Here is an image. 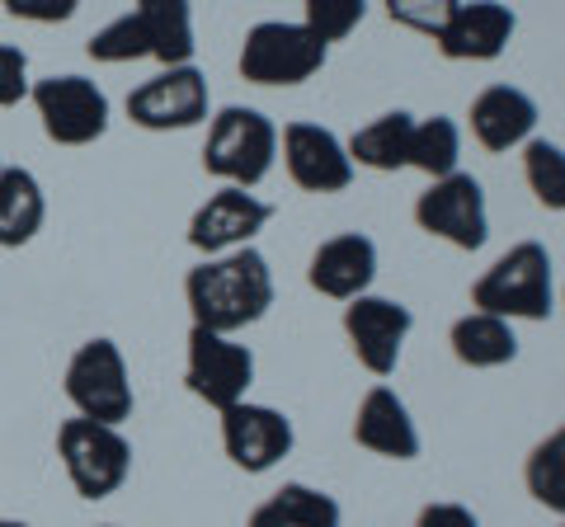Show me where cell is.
Listing matches in <instances>:
<instances>
[{"mask_svg": "<svg viewBox=\"0 0 565 527\" xmlns=\"http://www.w3.org/2000/svg\"><path fill=\"white\" fill-rule=\"evenodd\" d=\"M184 302L193 325L217 330V335H236V330L255 325L274 306V269L255 245L232 255H212L184 278Z\"/></svg>", "mask_w": 565, "mask_h": 527, "instance_id": "1", "label": "cell"}, {"mask_svg": "<svg viewBox=\"0 0 565 527\" xmlns=\"http://www.w3.org/2000/svg\"><path fill=\"white\" fill-rule=\"evenodd\" d=\"M471 306L500 321H546L556 311L552 255L542 240H519L471 283Z\"/></svg>", "mask_w": 565, "mask_h": 527, "instance_id": "2", "label": "cell"}, {"mask_svg": "<svg viewBox=\"0 0 565 527\" xmlns=\"http://www.w3.org/2000/svg\"><path fill=\"white\" fill-rule=\"evenodd\" d=\"M274 161H278V128L259 109L226 104L212 118L207 142H203V170L212 180L236 184V189H259L269 180Z\"/></svg>", "mask_w": 565, "mask_h": 527, "instance_id": "3", "label": "cell"}, {"mask_svg": "<svg viewBox=\"0 0 565 527\" xmlns=\"http://www.w3.org/2000/svg\"><path fill=\"white\" fill-rule=\"evenodd\" d=\"M57 456L66 466V481L76 485L81 499H109L132 476V443L114 424H95V419H66L57 429Z\"/></svg>", "mask_w": 565, "mask_h": 527, "instance_id": "4", "label": "cell"}, {"mask_svg": "<svg viewBox=\"0 0 565 527\" xmlns=\"http://www.w3.org/2000/svg\"><path fill=\"white\" fill-rule=\"evenodd\" d=\"M66 400L76 406L81 419L122 429L132 419V381H128V358L114 340H85L66 363Z\"/></svg>", "mask_w": 565, "mask_h": 527, "instance_id": "5", "label": "cell"}, {"mask_svg": "<svg viewBox=\"0 0 565 527\" xmlns=\"http://www.w3.org/2000/svg\"><path fill=\"white\" fill-rule=\"evenodd\" d=\"M326 52L307 24L264 20L241 43V76L250 85H302L326 66Z\"/></svg>", "mask_w": 565, "mask_h": 527, "instance_id": "6", "label": "cell"}, {"mask_svg": "<svg viewBox=\"0 0 565 527\" xmlns=\"http://www.w3.org/2000/svg\"><path fill=\"white\" fill-rule=\"evenodd\" d=\"M29 99L57 147H90L109 132V95L85 76H43L29 85Z\"/></svg>", "mask_w": 565, "mask_h": 527, "instance_id": "7", "label": "cell"}, {"mask_svg": "<svg viewBox=\"0 0 565 527\" xmlns=\"http://www.w3.org/2000/svg\"><path fill=\"white\" fill-rule=\"evenodd\" d=\"M255 381V354L245 344H236L232 335H217V330L193 325L189 330V363H184V386L212 410H232L245 400Z\"/></svg>", "mask_w": 565, "mask_h": 527, "instance_id": "8", "label": "cell"}, {"mask_svg": "<svg viewBox=\"0 0 565 527\" xmlns=\"http://www.w3.org/2000/svg\"><path fill=\"white\" fill-rule=\"evenodd\" d=\"M419 232L457 245V250H481L490 240V217H486V189L476 174L452 170L444 180H434L415 203Z\"/></svg>", "mask_w": 565, "mask_h": 527, "instance_id": "9", "label": "cell"}, {"mask_svg": "<svg viewBox=\"0 0 565 527\" xmlns=\"http://www.w3.org/2000/svg\"><path fill=\"white\" fill-rule=\"evenodd\" d=\"M128 118L147 132H184L207 118V76L199 66H161L128 95Z\"/></svg>", "mask_w": 565, "mask_h": 527, "instance_id": "10", "label": "cell"}, {"mask_svg": "<svg viewBox=\"0 0 565 527\" xmlns=\"http://www.w3.org/2000/svg\"><path fill=\"white\" fill-rule=\"evenodd\" d=\"M415 330V311L392 297H353L344 306V335L353 344V358H359L373 377H392L401 363V344Z\"/></svg>", "mask_w": 565, "mask_h": 527, "instance_id": "11", "label": "cell"}, {"mask_svg": "<svg viewBox=\"0 0 565 527\" xmlns=\"http://www.w3.org/2000/svg\"><path fill=\"white\" fill-rule=\"evenodd\" d=\"M274 222V203L255 198L250 189H236V184H222L212 198L193 213L189 222V245L199 255H232V250H245L264 226Z\"/></svg>", "mask_w": 565, "mask_h": 527, "instance_id": "12", "label": "cell"}, {"mask_svg": "<svg viewBox=\"0 0 565 527\" xmlns=\"http://www.w3.org/2000/svg\"><path fill=\"white\" fill-rule=\"evenodd\" d=\"M282 147V165H288L292 184L307 193H344L353 184V155L349 147L334 137L321 122H288L278 132Z\"/></svg>", "mask_w": 565, "mask_h": 527, "instance_id": "13", "label": "cell"}, {"mask_svg": "<svg viewBox=\"0 0 565 527\" xmlns=\"http://www.w3.org/2000/svg\"><path fill=\"white\" fill-rule=\"evenodd\" d=\"M292 443H297L292 419L282 410H274V406L241 400V406L222 410V448L241 471H250V476L274 471L282 456L292 452Z\"/></svg>", "mask_w": 565, "mask_h": 527, "instance_id": "14", "label": "cell"}, {"mask_svg": "<svg viewBox=\"0 0 565 527\" xmlns=\"http://www.w3.org/2000/svg\"><path fill=\"white\" fill-rule=\"evenodd\" d=\"M514 29H519V14L500 6V0H471V6L462 0L434 43L448 62H494V57H504Z\"/></svg>", "mask_w": 565, "mask_h": 527, "instance_id": "15", "label": "cell"}, {"mask_svg": "<svg viewBox=\"0 0 565 527\" xmlns=\"http://www.w3.org/2000/svg\"><path fill=\"white\" fill-rule=\"evenodd\" d=\"M373 278H377V245L363 232H344V236L321 240L311 255V269H307V283L321 297H334V302L363 297L373 288Z\"/></svg>", "mask_w": 565, "mask_h": 527, "instance_id": "16", "label": "cell"}, {"mask_svg": "<svg viewBox=\"0 0 565 527\" xmlns=\"http://www.w3.org/2000/svg\"><path fill=\"white\" fill-rule=\"evenodd\" d=\"M353 443L377 452V456H392V462H415L419 456V429L392 386L377 381L373 391L363 396L359 415H353Z\"/></svg>", "mask_w": 565, "mask_h": 527, "instance_id": "17", "label": "cell"}, {"mask_svg": "<svg viewBox=\"0 0 565 527\" xmlns=\"http://www.w3.org/2000/svg\"><path fill=\"white\" fill-rule=\"evenodd\" d=\"M533 128H537V104L519 85H490V90L471 99V137L494 155L523 147Z\"/></svg>", "mask_w": 565, "mask_h": 527, "instance_id": "18", "label": "cell"}, {"mask_svg": "<svg viewBox=\"0 0 565 527\" xmlns=\"http://www.w3.org/2000/svg\"><path fill=\"white\" fill-rule=\"evenodd\" d=\"M47 222V193L24 165L0 170V250H24Z\"/></svg>", "mask_w": 565, "mask_h": 527, "instance_id": "19", "label": "cell"}, {"mask_svg": "<svg viewBox=\"0 0 565 527\" xmlns=\"http://www.w3.org/2000/svg\"><path fill=\"white\" fill-rule=\"evenodd\" d=\"M132 14L141 20V33H147L151 62L161 66H189L193 62V10L189 0H137Z\"/></svg>", "mask_w": 565, "mask_h": 527, "instance_id": "20", "label": "cell"}, {"mask_svg": "<svg viewBox=\"0 0 565 527\" xmlns=\"http://www.w3.org/2000/svg\"><path fill=\"white\" fill-rule=\"evenodd\" d=\"M448 344H452L457 363H467V367H504V363L519 358L514 325L500 321V315H490V311H471L462 321H452Z\"/></svg>", "mask_w": 565, "mask_h": 527, "instance_id": "21", "label": "cell"}, {"mask_svg": "<svg viewBox=\"0 0 565 527\" xmlns=\"http://www.w3.org/2000/svg\"><path fill=\"white\" fill-rule=\"evenodd\" d=\"M411 132H415V114H405V109L373 118L367 128H359L349 137L353 165H367V170H382V174L405 170L411 165Z\"/></svg>", "mask_w": 565, "mask_h": 527, "instance_id": "22", "label": "cell"}, {"mask_svg": "<svg viewBox=\"0 0 565 527\" xmlns=\"http://www.w3.org/2000/svg\"><path fill=\"white\" fill-rule=\"evenodd\" d=\"M245 527H340V504H334L326 490L292 481V485H282L278 495L264 499Z\"/></svg>", "mask_w": 565, "mask_h": 527, "instance_id": "23", "label": "cell"}, {"mask_svg": "<svg viewBox=\"0 0 565 527\" xmlns=\"http://www.w3.org/2000/svg\"><path fill=\"white\" fill-rule=\"evenodd\" d=\"M523 481H527V495H533L542 508H552V514L565 518V424L552 429L533 452H527Z\"/></svg>", "mask_w": 565, "mask_h": 527, "instance_id": "24", "label": "cell"}, {"mask_svg": "<svg viewBox=\"0 0 565 527\" xmlns=\"http://www.w3.org/2000/svg\"><path fill=\"white\" fill-rule=\"evenodd\" d=\"M457 155H462V128H457L452 118L434 114L415 122L411 132V170L429 174V180H444V174L457 170Z\"/></svg>", "mask_w": 565, "mask_h": 527, "instance_id": "25", "label": "cell"}, {"mask_svg": "<svg viewBox=\"0 0 565 527\" xmlns=\"http://www.w3.org/2000/svg\"><path fill=\"white\" fill-rule=\"evenodd\" d=\"M523 174L533 198L546 213H565V151L546 137H527L523 142Z\"/></svg>", "mask_w": 565, "mask_h": 527, "instance_id": "26", "label": "cell"}, {"mask_svg": "<svg viewBox=\"0 0 565 527\" xmlns=\"http://www.w3.org/2000/svg\"><path fill=\"white\" fill-rule=\"evenodd\" d=\"M85 52H90V62H104V66H122V62L151 57L147 33H141V20H137L132 10H128V14H118V20H109L99 33H90Z\"/></svg>", "mask_w": 565, "mask_h": 527, "instance_id": "27", "label": "cell"}, {"mask_svg": "<svg viewBox=\"0 0 565 527\" xmlns=\"http://www.w3.org/2000/svg\"><path fill=\"white\" fill-rule=\"evenodd\" d=\"M302 10H307V20H302V24L330 47V43L349 39V33L363 24L367 0H302Z\"/></svg>", "mask_w": 565, "mask_h": 527, "instance_id": "28", "label": "cell"}, {"mask_svg": "<svg viewBox=\"0 0 565 527\" xmlns=\"http://www.w3.org/2000/svg\"><path fill=\"white\" fill-rule=\"evenodd\" d=\"M382 6H386V14H392L401 29H415V33H429V39H438L462 0H382Z\"/></svg>", "mask_w": 565, "mask_h": 527, "instance_id": "29", "label": "cell"}, {"mask_svg": "<svg viewBox=\"0 0 565 527\" xmlns=\"http://www.w3.org/2000/svg\"><path fill=\"white\" fill-rule=\"evenodd\" d=\"M29 99V52L14 43H0V109Z\"/></svg>", "mask_w": 565, "mask_h": 527, "instance_id": "30", "label": "cell"}, {"mask_svg": "<svg viewBox=\"0 0 565 527\" xmlns=\"http://www.w3.org/2000/svg\"><path fill=\"white\" fill-rule=\"evenodd\" d=\"M0 6H6V14L29 24H66L81 10V0H0Z\"/></svg>", "mask_w": 565, "mask_h": 527, "instance_id": "31", "label": "cell"}, {"mask_svg": "<svg viewBox=\"0 0 565 527\" xmlns=\"http://www.w3.org/2000/svg\"><path fill=\"white\" fill-rule=\"evenodd\" d=\"M415 527H481V518L467 504H424Z\"/></svg>", "mask_w": 565, "mask_h": 527, "instance_id": "32", "label": "cell"}, {"mask_svg": "<svg viewBox=\"0 0 565 527\" xmlns=\"http://www.w3.org/2000/svg\"><path fill=\"white\" fill-rule=\"evenodd\" d=\"M0 527H29V523H20V518H0Z\"/></svg>", "mask_w": 565, "mask_h": 527, "instance_id": "33", "label": "cell"}, {"mask_svg": "<svg viewBox=\"0 0 565 527\" xmlns=\"http://www.w3.org/2000/svg\"><path fill=\"white\" fill-rule=\"evenodd\" d=\"M104 527H118V523H104Z\"/></svg>", "mask_w": 565, "mask_h": 527, "instance_id": "34", "label": "cell"}, {"mask_svg": "<svg viewBox=\"0 0 565 527\" xmlns=\"http://www.w3.org/2000/svg\"><path fill=\"white\" fill-rule=\"evenodd\" d=\"M0 170H6V161H0Z\"/></svg>", "mask_w": 565, "mask_h": 527, "instance_id": "35", "label": "cell"}, {"mask_svg": "<svg viewBox=\"0 0 565 527\" xmlns=\"http://www.w3.org/2000/svg\"><path fill=\"white\" fill-rule=\"evenodd\" d=\"M561 527H565V523H561Z\"/></svg>", "mask_w": 565, "mask_h": 527, "instance_id": "36", "label": "cell"}]
</instances>
